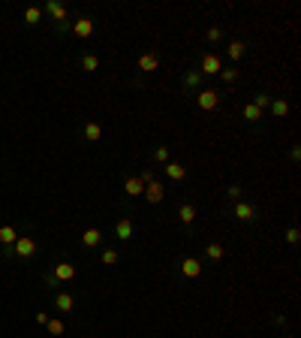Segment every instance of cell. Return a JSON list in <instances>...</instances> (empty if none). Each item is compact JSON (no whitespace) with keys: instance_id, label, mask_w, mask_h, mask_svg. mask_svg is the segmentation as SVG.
Here are the masks:
<instances>
[{"instance_id":"1","label":"cell","mask_w":301,"mask_h":338,"mask_svg":"<svg viewBox=\"0 0 301 338\" xmlns=\"http://www.w3.org/2000/svg\"><path fill=\"white\" fill-rule=\"evenodd\" d=\"M45 12L51 15V21H54V30H57V33H66V30H69V12H66V6H63V3L48 0V3H45Z\"/></svg>"},{"instance_id":"2","label":"cell","mask_w":301,"mask_h":338,"mask_svg":"<svg viewBox=\"0 0 301 338\" xmlns=\"http://www.w3.org/2000/svg\"><path fill=\"white\" fill-rule=\"evenodd\" d=\"M232 215H235L241 224H253V221L259 218V209H256L253 202H247V199H238V202H232Z\"/></svg>"},{"instance_id":"3","label":"cell","mask_w":301,"mask_h":338,"mask_svg":"<svg viewBox=\"0 0 301 338\" xmlns=\"http://www.w3.org/2000/svg\"><path fill=\"white\" fill-rule=\"evenodd\" d=\"M33 254H36V242L27 236H18V242L9 248V257H18V260H30Z\"/></svg>"},{"instance_id":"4","label":"cell","mask_w":301,"mask_h":338,"mask_svg":"<svg viewBox=\"0 0 301 338\" xmlns=\"http://www.w3.org/2000/svg\"><path fill=\"white\" fill-rule=\"evenodd\" d=\"M202 82H205V76L199 73V66H187V73L181 76V88L190 94V91H202Z\"/></svg>"},{"instance_id":"5","label":"cell","mask_w":301,"mask_h":338,"mask_svg":"<svg viewBox=\"0 0 301 338\" xmlns=\"http://www.w3.org/2000/svg\"><path fill=\"white\" fill-rule=\"evenodd\" d=\"M220 70H223V60H220L214 51H208V54L199 57V73H202V76H217Z\"/></svg>"},{"instance_id":"6","label":"cell","mask_w":301,"mask_h":338,"mask_svg":"<svg viewBox=\"0 0 301 338\" xmlns=\"http://www.w3.org/2000/svg\"><path fill=\"white\" fill-rule=\"evenodd\" d=\"M196 106H199L202 112H211V109H217V106H220V94H217L214 88H202V91H199V97H196Z\"/></svg>"},{"instance_id":"7","label":"cell","mask_w":301,"mask_h":338,"mask_svg":"<svg viewBox=\"0 0 301 338\" xmlns=\"http://www.w3.org/2000/svg\"><path fill=\"white\" fill-rule=\"evenodd\" d=\"M142 196H145V199H148L151 206H160V202L166 199V187H163V181H157V178H154V181H148V184H145V193H142Z\"/></svg>"},{"instance_id":"8","label":"cell","mask_w":301,"mask_h":338,"mask_svg":"<svg viewBox=\"0 0 301 338\" xmlns=\"http://www.w3.org/2000/svg\"><path fill=\"white\" fill-rule=\"evenodd\" d=\"M69 30H72L78 39H87V36H93L96 24H93V18H75V21L69 24Z\"/></svg>"},{"instance_id":"9","label":"cell","mask_w":301,"mask_h":338,"mask_svg":"<svg viewBox=\"0 0 301 338\" xmlns=\"http://www.w3.org/2000/svg\"><path fill=\"white\" fill-rule=\"evenodd\" d=\"M268 115H271L274 121L286 118V115H289V100H286V97H271V103H268Z\"/></svg>"},{"instance_id":"10","label":"cell","mask_w":301,"mask_h":338,"mask_svg":"<svg viewBox=\"0 0 301 338\" xmlns=\"http://www.w3.org/2000/svg\"><path fill=\"white\" fill-rule=\"evenodd\" d=\"M15 242H18V230H15L12 224H3V227H0V248H3L6 257H9V248H12Z\"/></svg>"},{"instance_id":"11","label":"cell","mask_w":301,"mask_h":338,"mask_svg":"<svg viewBox=\"0 0 301 338\" xmlns=\"http://www.w3.org/2000/svg\"><path fill=\"white\" fill-rule=\"evenodd\" d=\"M157 70H160V54L157 51L139 54V73H157Z\"/></svg>"},{"instance_id":"12","label":"cell","mask_w":301,"mask_h":338,"mask_svg":"<svg viewBox=\"0 0 301 338\" xmlns=\"http://www.w3.org/2000/svg\"><path fill=\"white\" fill-rule=\"evenodd\" d=\"M124 193H127V196H142V193H145V181H142L139 175H127V178H124Z\"/></svg>"},{"instance_id":"13","label":"cell","mask_w":301,"mask_h":338,"mask_svg":"<svg viewBox=\"0 0 301 338\" xmlns=\"http://www.w3.org/2000/svg\"><path fill=\"white\" fill-rule=\"evenodd\" d=\"M133 218H121L118 224H115V236H118V242H130L133 239Z\"/></svg>"},{"instance_id":"14","label":"cell","mask_w":301,"mask_h":338,"mask_svg":"<svg viewBox=\"0 0 301 338\" xmlns=\"http://www.w3.org/2000/svg\"><path fill=\"white\" fill-rule=\"evenodd\" d=\"M181 275H184V278H199V275H202V263H199L196 257H184V260H181Z\"/></svg>"},{"instance_id":"15","label":"cell","mask_w":301,"mask_h":338,"mask_svg":"<svg viewBox=\"0 0 301 338\" xmlns=\"http://www.w3.org/2000/svg\"><path fill=\"white\" fill-rule=\"evenodd\" d=\"M226 54H229L232 63H238V60L247 54V42H244V39H232V42L226 45Z\"/></svg>"},{"instance_id":"16","label":"cell","mask_w":301,"mask_h":338,"mask_svg":"<svg viewBox=\"0 0 301 338\" xmlns=\"http://www.w3.org/2000/svg\"><path fill=\"white\" fill-rule=\"evenodd\" d=\"M51 275H54L60 284H66V281H72V278H75V266H72V263H57V266L51 269Z\"/></svg>"},{"instance_id":"17","label":"cell","mask_w":301,"mask_h":338,"mask_svg":"<svg viewBox=\"0 0 301 338\" xmlns=\"http://www.w3.org/2000/svg\"><path fill=\"white\" fill-rule=\"evenodd\" d=\"M72 308H75V299H72L69 293H63V290H60V293L54 296V311H57V314H69Z\"/></svg>"},{"instance_id":"18","label":"cell","mask_w":301,"mask_h":338,"mask_svg":"<svg viewBox=\"0 0 301 338\" xmlns=\"http://www.w3.org/2000/svg\"><path fill=\"white\" fill-rule=\"evenodd\" d=\"M163 172H166L172 181H187V169H184L181 163H175V160H169V163L163 166Z\"/></svg>"},{"instance_id":"19","label":"cell","mask_w":301,"mask_h":338,"mask_svg":"<svg viewBox=\"0 0 301 338\" xmlns=\"http://www.w3.org/2000/svg\"><path fill=\"white\" fill-rule=\"evenodd\" d=\"M178 221H181L184 227H190V224L196 221V206H193V202H181V206H178Z\"/></svg>"},{"instance_id":"20","label":"cell","mask_w":301,"mask_h":338,"mask_svg":"<svg viewBox=\"0 0 301 338\" xmlns=\"http://www.w3.org/2000/svg\"><path fill=\"white\" fill-rule=\"evenodd\" d=\"M99 242H103V233H99L96 227H90V230L81 233V245H84V248H96Z\"/></svg>"},{"instance_id":"21","label":"cell","mask_w":301,"mask_h":338,"mask_svg":"<svg viewBox=\"0 0 301 338\" xmlns=\"http://www.w3.org/2000/svg\"><path fill=\"white\" fill-rule=\"evenodd\" d=\"M205 257H208L211 263H220V260L226 257V251H223L220 242H208V245H205Z\"/></svg>"},{"instance_id":"22","label":"cell","mask_w":301,"mask_h":338,"mask_svg":"<svg viewBox=\"0 0 301 338\" xmlns=\"http://www.w3.org/2000/svg\"><path fill=\"white\" fill-rule=\"evenodd\" d=\"M81 133H84V139H87V142H99V139H103V127H99L96 121H87Z\"/></svg>"},{"instance_id":"23","label":"cell","mask_w":301,"mask_h":338,"mask_svg":"<svg viewBox=\"0 0 301 338\" xmlns=\"http://www.w3.org/2000/svg\"><path fill=\"white\" fill-rule=\"evenodd\" d=\"M45 329H48V335L51 338H60L66 332V323L60 320V317H48V323H45Z\"/></svg>"},{"instance_id":"24","label":"cell","mask_w":301,"mask_h":338,"mask_svg":"<svg viewBox=\"0 0 301 338\" xmlns=\"http://www.w3.org/2000/svg\"><path fill=\"white\" fill-rule=\"evenodd\" d=\"M262 115H265V112H259L253 103H247V106H244V112H241V118H244L247 124H259V121H262Z\"/></svg>"},{"instance_id":"25","label":"cell","mask_w":301,"mask_h":338,"mask_svg":"<svg viewBox=\"0 0 301 338\" xmlns=\"http://www.w3.org/2000/svg\"><path fill=\"white\" fill-rule=\"evenodd\" d=\"M217 76H220L223 85H235V82H238V66H235V63H232V66H223Z\"/></svg>"},{"instance_id":"26","label":"cell","mask_w":301,"mask_h":338,"mask_svg":"<svg viewBox=\"0 0 301 338\" xmlns=\"http://www.w3.org/2000/svg\"><path fill=\"white\" fill-rule=\"evenodd\" d=\"M39 21H42V9H39V6H27V9H24V24L33 27V24H39Z\"/></svg>"},{"instance_id":"27","label":"cell","mask_w":301,"mask_h":338,"mask_svg":"<svg viewBox=\"0 0 301 338\" xmlns=\"http://www.w3.org/2000/svg\"><path fill=\"white\" fill-rule=\"evenodd\" d=\"M268 103H271V94H268V91H256V94H253V106H256L259 112H265Z\"/></svg>"},{"instance_id":"28","label":"cell","mask_w":301,"mask_h":338,"mask_svg":"<svg viewBox=\"0 0 301 338\" xmlns=\"http://www.w3.org/2000/svg\"><path fill=\"white\" fill-rule=\"evenodd\" d=\"M154 160H157V163H163V166H166V163H169V160H172V151H169V148H166V145H157V148H154Z\"/></svg>"},{"instance_id":"29","label":"cell","mask_w":301,"mask_h":338,"mask_svg":"<svg viewBox=\"0 0 301 338\" xmlns=\"http://www.w3.org/2000/svg\"><path fill=\"white\" fill-rule=\"evenodd\" d=\"M99 263H103V266H115V263H118V251H115V248H106V251L99 254Z\"/></svg>"},{"instance_id":"30","label":"cell","mask_w":301,"mask_h":338,"mask_svg":"<svg viewBox=\"0 0 301 338\" xmlns=\"http://www.w3.org/2000/svg\"><path fill=\"white\" fill-rule=\"evenodd\" d=\"M96 66H99V57H96V54H84V57H81V70H87V73H93Z\"/></svg>"},{"instance_id":"31","label":"cell","mask_w":301,"mask_h":338,"mask_svg":"<svg viewBox=\"0 0 301 338\" xmlns=\"http://www.w3.org/2000/svg\"><path fill=\"white\" fill-rule=\"evenodd\" d=\"M241 196H244V190H241V184H229V187H226V199H229V202H238Z\"/></svg>"},{"instance_id":"32","label":"cell","mask_w":301,"mask_h":338,"mask_svg":"<svg viewBox=\"0 0 301 338\" xmlns=\"http://www.w3.org/2000/svg\"><path fill=\"white\" fill-rule=\"evenodd\" d=\"M205 39H208L211 45H217V42L223 39V30H220V27H208V33H205Z\"/></svg>"},{"instance_id":"33","label":"cell","mask_w":301,"mask_h":338,"mask_svg":"<svg viewBox=\"0 0 301 338\" xmlns=\"http://www.w3.org/2000/svg\"><path fill=\"white\" fill-rule=\"evenodd\" d=\"M298 239H301L298 227H292V230H289V233H286V242H289V245H292V248H295V245H298Z\"/></svg>"},{"instance_id":"34","label":"cell","mask_w":301,"mask_h":338,"mask_svg":"<svg viewBox=\"0 0 301 338\" xmlns=\"http://www.w3.org/2000/svg\"><path fill=\"white\" fill-rule=\"evenodd\" d=\"M42 281H45V284H48L51 290H57V287H60V281H57V278H54L51 272H45V275H42Z\"/></svg>"},{"instance_id":"35","label":"cell","mask_w":301,"mask_h":338,"mask_svg":"<svg viewBox=\"0 0 301 338\" xmlns=\"http://www.w3.org/2000/svg\"><path fill=\"white\" fill-rule=\"evenodd\" d=\"M289 160H292V163H298V160H301V148H298V145H292V148H289Z\"/></svg>"},{"instance_id":"36","label":"cell","mask_w":301,"mask_h":338,"mask_svg":"<svg viewBox=\"0 0 301 338\" xmlns=\"http://www.w3.org/2000/svg\"><path fill=\"white\" fill-rule=\"evenodd\" d=\"M36 323H39V326H45V323H48V314H45V311H39V314H36Z\"/></svg>"}]
</instances>
